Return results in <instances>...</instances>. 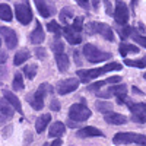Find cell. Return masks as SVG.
<instances>
[{"label":"cell","mask_w":146,"mask_h":146,"mask_svg":"<svg viewBox=\"0 0 146 146\" xmlns=\"http://www.w3.org/2000/svg\"><path fill=\"white\" fill-rule=\"evenodd\" d=\"M44 146H50V145H48V143H44Z\"/></svg>","instance_id":"obj_47"},{"label":"cell","mask_w":146,"mask_h":146,"mask_svg":"<svg viewBox=\"0 0 146 146\" xmlns=\"http://www.w3.org/2000/svg\"><path fill=\"white\" fill-rule=\"evenodd\" d=\"M105 6H107V12H108V13H111V3L105 2Z\"/></svg>","instance_id":"obj_45"},{"label":"cell","mask_w":146,"mask_h":146,"mask_svg":"<svg viewBox=\"0 0 146 146\" xmlns=\"http://www.w3.org/2000/svg\"><path fill=\"white\" fill-rule=\"evenodd\" d=\"M3 95H5V100L13 107L16 111H21V102H19V100H18V96L13 94V92H10V91H7V89H5L3 91Z\"/></svg>","instance_id":"obj_19"},{"label":"cell","mask_w":146,"mask_h":146,"mask_svg":"<svg viewBox=\"0 0 146 146\" xmlns=\"http://www.w3.org/2000/svg\"><path fill=\"white\" fill-rule=\"evenodd\" d=\"M35 56L38 57V58H45V57H47L44 48H36V50H35Z\"/></svg>","instance_id":"obj_37"},{"label":"cell","mask_w":146,"mask_h":146,"mask_svg":"<svg viewBox=\"0 0 146 146\" xmlns=\"http://www.w3.org/2000/svg\"><path fill=\"white\" fill-rule=\"evenodd\" d=\"M0 44H2V41H0Z\"/></svg>","instance_id":"obj_49"},{"label":"cell","mask_w":146,"mask_h":146,"mask_svg":"<svg viewBox=\"0 0 146 146\" xmlns=\"http://www.w3.org/2000/svg\"><path fill=\"white\" fill-rule=\"evenodd\" d=\"M35 5H36V9H38L40 15H41L42 18H50L51 10L48 9V6H47V3H45V2H40V0H36Z\"/></svg>","instance_id":"obj_25"},{"label":"cell","mask_w":146,"mask_h":146,"mask_svg":"<svg viewBox=\"0 0 146 146\" xmlns=\"http://www.w3.org/2000/svg\"><path fill=\"white\" fill-rule=\"evenodd\" d=\"M95 107H96V110H98L100 113H102L105 115L110 114V113H113V104L108 102V101H96Z\"/></svg>","instance_id":"obj_22"},{"label":"cell","mask_w":146,"mask_h":146,"mask_svg":"<svg viewBox=\"0 0 146 146\" xmlns=\"http://www.w3.org/2000/svg\"><path fill=\"white\" fill-rule=\"evenodd\" d=\"M83 54L91 63H101V62H104V60H108L110 57H111L110 53L98 50V48H96L95 45H92V44H86L83 47Z\"/></svg>","instance_id":"obj_3"},{"label":"cell","mask_w":146,"mask_h":146,"mask_svg":"<svg viewBox=\"0 0 146 146\" xmlns=\"http://www.w3.org/2000/svg\"><path fill=\"white\" fill-rule=\"evenodd\" d=\"M31 57V53L28 51V50H19L16 54H15V58H13V64L15 66H19V64H22V63H25L27 60Z\"/></svg>","instance_id":"obj_21"},{"label":"cell","mask_w":146,"mask_h":146,"mask_svg":"<svg viewBox=\"0 0 146 146\" xmlns=\"http://www.w3.org/2000/svg\"><path fill=\"white\" fill-rule=\"evenodd\" d=\"M50 146H62V140H60V139H54V142Z\"/></svg>","instance_id":"obj_44"},{"label":"cell","mask_w":146,"mask_h":146,"mask_svg":"<svg viewBox=\"0 0 146 146\" xmlns=\"http://www.w3.org/2000/svg\"><path fill=\"white\" fill-rule=\"evenodd\" d=\"M72 16H73V13H72V10H70L69 7H64L62 12H60V19H62V22H64V23H66Z\"/></svg>","instance_id":"obj_31"},{"label":"cell","mask_w":146,"mask_h":146,"mask_svg":"<svg viewBox=\"0 0 146 146\" xmlns=\"http://www.w3.org/2000/svg\"><path fill=\"white\" fill-rule=\"evenodd\" d=\"M101 70H102V73H105V72H111V70H121V64L117 63V62H114V63H110V64L104 66Z\"/></svg>","instance_id":"obj_33"},{"label":"cell","mask_w":146,"mask_h":146,"mask_svg":"<svg viewBox=\"0 0 146 146\" xmlns=\"http://www.w3.org/2000/svg\"><path fill=\"white\" fill-rule=\"evenodd\" d=\"M130 111H131V120L135 123L143 124L146 121V104L143 102H137V104H130Z\"/></svg>","instance_id":"obj_7"},{"label":"cell","mask_w":146,"mask_h":146,"mask_svg":"<svg viewBox=\"0 0 146 146\" xmlns=\"http://www.w3.org/2000/svg\"><path fill=\"white\" fill-rule=\"evenodd\" d=\"M78 86H79V79H78V78H69V79H64V80H62V82H58V85H57V92H58L60 95H66V94L73 92Z\"/></svg>","instance_id":"obj_8"},{"label":"cell","mask_w":146,"mask_h":146,"mask_svg":"<svg viewBox=\"0 0 146 146\" xmlns=\"http://www.w3.org/2000/svg\"><path fill=\"white\" fill-rule=\"evenodd\" d=\"M78 136L79 137H96V136H104V133L96 127L89 126V127H83V129L78 130Z\"/></svg>","instance_id":"obj_17"},{"label":"cell","mask_w":146,"mask_h":146,"mask_svg":"<svg viewBox=\"0 0 146 146\" xmlns=\"http://www.w3.org/2000/svg\"><path fill=\"white\" fill-rule=\"evenodd\" d=\"M0 34H2L3 40L6 42V47L9 50H13V48L18 45V36L15 34V31L12 28H7V27H0Z\"/></svg>","instance_id":"obj_9"},{"label":"cell","mask_w":146,"mask_h":146,"mask_svg":"<svg viewBox=\"0 0 146 146\" xmlns=\"http://www.w3.org/2000/svg\"><path fill=\"white\" fill-rule=\"evenodd\" d=\"M115 10H114V19L117 23H120V25H124V23H127L129 21V10H127V6L124 3L121 2H117L115 3Z\"/></svg>","instance_id":"obj_10"},{"label":"cell","mask_w":146,"mask_h":146,"mask_svg":"<svg viewBox=\"0 0 146 146\" xmlns=\"http://www.w3.org/2000/svg\"><path fill=\"white\" fill-rule=\"evenodd\" d=\"M13 15H12V9L9 5H5V3H0V19H3L6 22H10Z\"/></svg>","instance_id":"obj_23"},{"label":"cell","mask_w":146,"mask_h":146,"mask_svg":"<svg viewBox=\"0 0 146 146\" xmlns=\"http://www.w3.org/2000/svg\"><path fill=\"white\" fill-rule=\"evenodd\" d=\"M133 40H135L139 45H142V47L146 48V36H142V35H137V34H133Z\"/></svg>","instance_id":"obj_35"},{"label":"cell","mask_w":146,"mask_h":146,"mask_svg":"<svg viewBox=\"0 0 146 146\" xmlns=\"http://www.w3.org/2000/svg\"><path fill=\"white\" fill-rule=\"evenodd\" d=\"M56 62H57V66H58L60 72H66L69 69V57L66 54H57Z\"/></svg>","instance_id":"obj_24"},{"label":"cell","mask_w":146,"mask_h":146,"mask_svg":"<svg viewBox=\"0 0 146 146\" xmlns=\"http://www.w3.org/2000/svg\"><path fill=\"white\" fill-rule=\"evenodd\" d=\"M78 5L82 6L83 9H89V2H83V0H78Z\"/></svg>","instance_id":"obj_41"},{"label":"cell","mask_w":146,"mask_h":146,"mask_svg":"<svg viewBox=\"0 0 146 146\" xmlns=\"http://www.w3.org/2000/svg\"><path fill=\"white\" fill-rule=\"evenodd\" d=\"M47 29L50 31V32H54L57 38L60 36V34H62V31H60L62 28H60V25H58V23H57L56 21H51V22H48V23H47Z\"/></svg>","instance_id":"obj_30"},{"label":"cell","mask_w":146,"mask_h":146,"mask_svg":"<svg viewBox=\"0 0 146 146\" xmlns=\"http://www.w3.org/2000/svg\"><path fill=\"white\" fill-rule=\"evenodd\" d=\"M64 36H66V41H69V44H80L82 42V36L80 34H78L76 31H73L72 27H66L64 28Z\"/></svg>","instance_id":"obj_14"},{"label":"cell","mask_w":146,"mask_h":146,"mask_svg":"<svg viewBox=\"0 0 146 146\" xmlns=\"http://www.w3.org/2000/svg\"><path fill=\"white\" fill-rule=\"evenodd\" d=\"M15 13H16V19L22 23V25H28L32 21V10H31V7L27 2L15 5Z\"/></svg>","instance_id":"obj_6"},{"label":"cell","mask_w":146,"mask_h":146,"mask_svg":"<svg viewBox=\"0 0 146 146\" xmlns=\"http://www.w3.org/2000/svg\"><path fill=\"white\" fill-rule=\"evenodd\" d=\"M75 60H76V63H79V64H80V58H79V54H78V51H75Z\"/></svg>","instance_id":"obj_46"},{"label":"cell","mask_w":146,"mask_h":146,"mask_svg":"<svg viewBox=\"0 0 146 146\" xmlns=\"http://www.w3.org/2000/svg\"><path fill=\"white\" fill-rule=\"evenodd\" d=\"M6 73H7L6 67H0V80L5 79V75H6Z\"/></svg>","instance_id":"obj_42"},{"label":"cell","mask_w":146,"mask_h":146,"mask_svg":"<svg viewBox=\"0 0 146 146\" xmlns=\"http://www.w3.org/2000/svg\"><path fill=\"white\" fill-rule=\"evenodd\" d=\"M143 78H145V79H146V73H145V75H143Z\"/></svg>","instance_id":"obj_48"},{"label":"cell","mask_w":146,"mask_h":146,"mask_svg":"<svg viewBox=\"0 0 146 146\" xmlns=\"http://www.w3.org/2000/svg\"><path fill=\"white\" fill-rule=\"evenodd\" d=\"M50 107H51V110H53V111H60V102H58L57 100H53Z\"/></svg>","instance_id":"obj_38"},{"label":"cell","mask_w":146,"mask_h":146,"mask_svg":"<svg viewBox=\"0 0 146 146\" xmlns=\"http://www.w3.org/2000/svg\"><path fill=\"white\" fill-rule=\"evenodd\" d=\"M51 48H53V51L56 53V56H57V54H63V50H64L63 44L60 42L58 40H57V41H54V42L51 44Z\"/></svg>","instance_id":"obj_34"},{"label":"cell","mask_w":146,"mask_h":146,"mask_svg":"<svg viewBox=\"0 0 146 146\" xmlns=\"http://www.w3.org/2000/svg\"><path fill=\"white\" fill-rule=\"evenodd\" d=\"M104 85H105V80H100V82H96V83H92L88 89H91V91H96V89H100L101 86H104Z\"/></svg>","instance_id":"obj_36"},{"label":"cell","mask_w":146,"mask_h":146,"mask_svg":"<svg viewBox=\"0 0 146 146\" xmlns=\"http://www.w3.org/2000/svg\"><path fill=\"white\" fill-rule=\"evenodd\" d=\"M129 53H139V48L136 45H131V44H121L120 45V54L126 57Z\"/></svg>","instance_id":"obj_26"},{"label":"cell","mask_w":146,"mask_h":146,"mask_svg":"<svg viewBox=\"0 0 146 146\" xmlns=\"http://www.w3.org/2000/svg\"><path fill=\"white\" fill-rule=\"evenodd\" d=\"M113 142L115 145H129V143H137L142 146H146V136L139 135V133H117Z\"/></svg>","instance_id":"obj_1"},{"label":"cell","mask_w":146,"mask_h":146,"mask_svg":"<svg viewBox=\"0 0 146 146\" xmlns=\"http://www.w3.org/2000/svg\"><path fill=\"white\" fill-rule=\"evenodd\" d=\"M12 86H13L15 91H21L25 88V85H23V78L21 73H16L15 78H13V82H12Z\"/></svg>","instance_id":"obj_27"},{"label":"cell","mask_w":146,"mask_h":146,"mask_svg":"<svg viewBox=\"0 0 146 146\" xmlns=\"http://www.w3.org/2000/svg\"><path fill=\"white\" fill-rule=\"evenodd\" d=\"M23 73L27 75V78L29 80H32L36 75V64H27L25 69H23Z\"/></svg>","instance_id":"obj_29"},{"label":"cell","mask_w":146,"mask_h":146,"mask_svg":"<svg viewBox=\"0 0 146 146\" xmlns=\"http://www.w3.org/2000/svg\"><path fill=\"white\" fill-rule=\"evenodd\" d=\"M104 120L107 121L108 124H114V126H121V124H126L127 118L121 114H117V113H110L104 117Z\"/></svg>","instance_id":"obj_16"},{"label":"cell","mask_w":146,"mask_h":146,"mask_svg":"<svg viewBox=\"0 0 146 146\" xmlns=\"http://www.w3.org/2000/svg\"><path fill=\"white\" fill-rule=\"evenodd\" d=\"M126 92H127V86H126V85H117V86L110 88V89L105 91V92H100V95L102 96V98H108V96H111V95L126 96Z\"/></svg>","instance_id":"obj_13"},{"label":"cell","mask_w":146,"mask_h":146,"mask_svg":"<svg viewBox=\"0 0 146 146\" xmlns=\"http://www.w3.org/2000/svg\"><path fill=\"white\" fill-rule=\"evenodd\" d=\"M72 28H73V31H76L78 34L83 29V18H76L75 19V22H73V25H72Z\"/></svg>","instance_id":"obj_32"},{"label":"cell","mask_w":146,"mask_h":146,"mask_svg":"<svg viewBox=\"0 0 146 146\" xmlns=\"http://www.w3.org/2000/svg\"><path fill=\"white\" fill-rule=\"evenodd\" d=\"M51 121V115L50 114H42L41 117L36 118V123H35V129L38 133H42L44 129L47 127V124Z\"/></svg>","instance_id":"obj_20"},{"label":"cell","mask_w":146,"mask_h":146,"mask_svg":"<svg viewBox=\"0 0 146 146\" xmlns=\"http://www.w3.org/2000/svg\"><path fill=\"white\" fill-rule=\"evenodd\" d=\"M66 131V126L62 123V121H56V123L51 124L50 131H48V136L53 137V139H60Z\"/></svg>","instance_id":"obj_12"},{"label":"cell","mask_w":146,"mask_h":146,"mask_svg":"<svg viewBox=\"0 0 146 146\" xmlns=\"http://www.w3.org/2000/svg\"><path fill=\"white\" fill-rule=\"evenodd\" d=\"M124 64L130 66V67H139V69H143L146 66V57H143L142 60H124Z\"/></svg>","instance_id":"obj_28"},{"label":"cell","mask_w":146,"mask_h":146,"mask_svg":"<svg viewBox=\"0 0 146 146\" xmlns=\"http://www.w3.org/2000/svg\"><path fill=\"white\" fill-rule=\"evenodd\" d=\"M102 75V70L101 69H89V70H78V76L80 78L82 82L85 83H88L91 79H95V78H98Z\"/></svg>","instance_id":"obj_11"},{"label":"cell","mask_w":146,"mask_h":146,"mask_svg":"<svg viewBox=\"0 0 146 146\" xmlns=\"http://www.w3.org/2000/svg\"><path fill=\"white\" fill-rule=\"evenodd\" d=\"M120 80H121L120 76H113V78H108V79L105 80V83H117V82H120Z\"/></svg>","instance_id":"obj_39"},{"label":"cell","mask_w":146,"mask_h":146,"mask_svg":"<svg viewBox=\"0 0 146 146\" xmlns=\"http://www.w3.org/2000/svg\"><path fill=\"white\" fill-rule=\"evenodd\" d=\"M6 60H7V53H5V51H0V66L5 64Z\"/></svg>","instance_id":"obj_40"},{"label":"cell","mask_w":146,"mask_h":146,"mask_svg":"<svg viewBox=\"0 0 146 146\" xmlns=\"http://www.w3.org/2000/svg\"><path fill=\"white\" fill-rule=\"evenodd\" d=\"M88 32L89 34H101L105 40L114 41V32L111 27H108L107 23H98V22H91L88 25Z\"/></svg>","instance_id":"obj_5"},{"label":"cell","mask_w":146,"mask_h":146,"mask_svg":"<svg viewBox=\"0 0 146 146\" xmlns=\"http://www.w3.org/2000/svg\"><path fill=\"white\" fill-rule=\"evenodd\" d=\"M47 92H51L50 85L42 83V85H40V88L36 89L34 94L28 95V102L31 104V107L34 110H42V107H44V96H45Z\"/></svg>","instance_id":"obj_2"},{"label":"cell","mask_w":146,"mask_h":146,"mask_svg":"<svg viewBox=\"0 0 146 146\" xmlns=\"http://www.w3.org/2000/svg\"><path fill=\"white\" fill-rule=\"evenodd\" d=\"M0 113L5 118H12L15 114V108L12 107L6 100H0Z\"/></svg>","instance_id":"obj_18"},{"label":"cell","mask_w":146,"mask_h":146,"mask_svg":"<svg viewBox=\"0 0 146 146\" xmlns=\"http://www.w3.org/2000/svg\"><path fill=\"white\" fill-rule=\"evenodd\" d=\"M91 111L88 107H85L83 104H73L69 110V117L72 121H85L91 117Z\"/></svg>","instance_id":"obj_4"},{"label":"cell","mask_w":146,"mask_h":146,"mask_svg":"<svg viewBox=\"0 0 146 146\" xmlns=\"http://www.w3.org/2000/svg\"><path fill=\"white\" fill-rule=\"evenodd\" d=\"M44 38H45V34H44V31H42V28H41V23L36 22L35 29H34L32 34L29 35V41H31L32 44H40V42L44 41Z\"/></svg>","instance_id":"obj_15"},{"label":"cell","mask_w":146,"mask_h":146,"mask_svg":"<svg viewBox=\"0 0 146 146\" xmlns=\"http://www.w3.org/2000/svg\"><path fill=\"white\" fill-rule=\"evenodd\" d=\"M67 126H69V127H78L79 123H76V121H72V120H70V121H67Z\"/></svg>","instance_id":"obj_43"}]
</instances>
